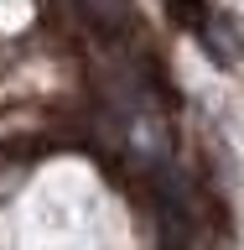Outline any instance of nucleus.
I'll use <instances>...</instances> for the list:
<instances>
[{
  "mask_svg": "<svg viewBox=\"0 0 244 250\" xmlns=\"http://www.w3.org/2000/svg\"><path fill=\"white\" fill-rule=\"evenodd\" d=\"M83 11H89V21H99L104 31H125L130 21H135V11H130V0H78Z\"/></svg>",
  "mask_w": 244,
  "mask_h": 250,
  "instance_id": "obj_1",
  "label": "nucleus"
}]
</instances>
